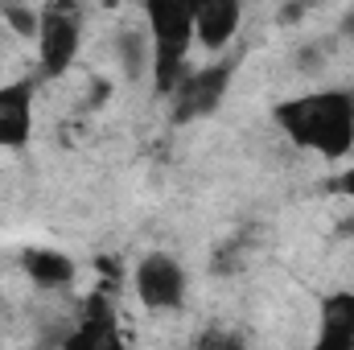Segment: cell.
I'll return each instance as SVG.
<instances>
[{
  "label": "cell",
  "mask_w": 354,
  "mask_h": 350,
  "mask_svg": "<svg viewBox=\"0 0 354 350\" xmlns=\"http://www.w3.org/2000/svg\"><path fill=\"white\" fill-rule=\"evenodd\" d=\"M276 128L305 153H317L326 161H342L354 153V91L326 87L301 91L292 99H280L272 107Z\"/></svg>",
  "instance_id": "6da1fadb"
},
{
  "label": "cell",
  "mask_w": 354,
  "mask_h": 350,
  "mask_svg": "<svg viewBox=\"0 0 354 350\" xmlns=\"http://www.w3.org/2000/svg\"><path fill=\"white\" fill-rule=\"evenodd\" d=\"M194 4L198 0H145V25L153 37V83L161 99L185 79V54L194 46Z\"/></svg>",
  "instance_id": "7a4b0ae2"
},
{
  "label": "cell",
  "mask_w": 354,
  "mask_h": 350,
  "mask_svg": "<svg viewBox=\"0 0 354 350\" xmlns=\"http://www.w3.org/2000/svg\"><path fill=\"white\" fill-rule=\"evenodd\" d=\"M37 71L41 79H62L75 58H79V42H83V17L71 0H54L37 12Z\"/></svg>",
  "instance_id": "3957f363"
},
{
  "label": "cell",
  "mask_w": 354,
  "mask_h": 350,
  "mask_svg": "<svg viewBox=\"0 0 354 350\" xmlns=\"http://www.w3.org/2000/svg\"><path fill=\"white\" fill-rule=\"evenodd\" d=\"M239 71V58H214L206 62L202 71H189L181 83H177L165 99H169V120L174 124H194V120H206L223 107L231 79Z\"/></svg>",
  "instance_id": "277c9868"
},
{
  "label": "cell",
  "mask_w": 354,
  "mask_h": 350,
  "mask_svg": "<svg viewBox=\"0 0 354 350\" xmlns=\"http://www.w3.org/2000/svg\"><path fill=\"white\" fill-rule=\"evenodd\" d=\"M132 293L145 309H157V313H169V309H181L185 305V293H189V276L185 268L165 256V252H153L136 264L132 272Z\"/></svg>",
  "instance_id": "5b68a950"
},
{
  "label": "cell",
  "mask_w": 354,
  "mask_h": 350,
  "mask_svg": "<svg viewBox=\"0 0 354 350\" xmlns=\"http://www.w3.org/2000/svg\"><path fill=\"white\" fill-rule=\"evenodd\" d=\"M33 79H17L0 87V149L21 153L33 140Z\"/></svg>",
  "instance_id": "8992f818"
},
{
  "label": "cell",
  "mask_w": 354,
  "mask_h": 350,
  "mask_svg": "<svg viewBox=\"0 0 354 350\" xmlns=\"http://www.w3.org/2000/svg\"><path fill=\"white\" fill-rule=\"evenodd\" d=\"M243 21V4L239 0H198L194 4V42L210 54H223Z\"/></svg>",
  "instance_id": "52a82bcc"
},
{
  "label": "cell",
  "mask_w": 354,
  "mask_h": 350,
  "mask_svg": "<svg viewBox=\"0 0 354 350\" xmlns=\"http://www.w3.org/2000/svg\"><path fill=\"white\" fill-rule=\"evenodd\" d=\"M21 272L37 284V288H46V293H58V288H66L71 280H75V260L66 256V252H58V248H29V252H21Z\"/></svg>",
  "instance_id": "ba28073f"
},
{
  "label": "cell",
  "mask_w": 354,
  "mask_h": 350,
  "mask_svg": "<svg viewBox=\"0 0 354 350\" xmlns=\"http://www.w3.org/2000/svg\"><path fill=\"white\" fill-rule=\"evenodd\" d=\"M322 350H346L354 347V293H330L322 297V330H317Z\"/></svg>",
  "instance_id": "9c48e42d"
},
{
  "label": "cell",
  "mask_w": 354,
  "mask_h": 350,
  "mask_svg": "<svg viewBox=\"0 0 354 350\" xmlns=\"http://www.w3.org/2000/svg\"><path fill=\"white\" fill-rule=\"evenodd\" d=\"M79 313H83V322L66 338V347H107V342H115V309H111L107 293H91Z\"/></svg>",
  "instance_id": "30bf717a"
},
{
  "label": "cell",
  "mask_w": 354,
  "mask_h": 350,
  "mask_svg": "<svg viewBox=\"0 0 354 350\" xmlns=\"http://www.w3.org/2000/svg\"><path fill=\"white\" fill-rule=\"evenodd\" d=\"M120 62H124V75H128L132 83L145 79V71L153 75V46H145V29L120 33Z\"/></svg>",
  "instance_id": "8fae6325"
},
{
  "label": "cell",
  "mask_w": 354,
  "mask_h": 350,
  "mask_svg": "<svg viewBox=\"0 0 354 350\" xmlns=\"http://www.w3.org/2000/svg\"><path fill=\"white\" fill-rule=\"evenodd\" d=\"M0 17H4L8 29H17L21 37H33V33H37V12L25 8L21 0H0Z\"/></svg>",
  "instance_id": "7c38bea8"
},
{
  "label": "cell",
  "mask_w": 354,
  "mask_h": 350,
  "mask_svg": "<svg viewBox=\"0 0 354 350\" xmlns=\"http://www.w3.org/2000/svg\"><path fill=\"white\" fill-rule=\"evenodd\" d=\"M330 190H334V194H342V198H351V202H354V165H346L342 174H334V177H330Z\"/></svg>",
  "instance_id": "4fadbf2b"
},
{
  "label": "cell",
  "mask_w": 354,
  "mask_h": 350,
  "mask_svg": "<svg viewBox=\"0 0 354 350\" xmlns=\"http://www.w3.org/2000/svg\"><path fill=\"white\" fill-rule=\"evenodd\" d=\"M342 33H346V37H354V12L346 17V21H342Z\"/></svg>",
  "instance_id": "5bb4252c"
}]
</instances>
